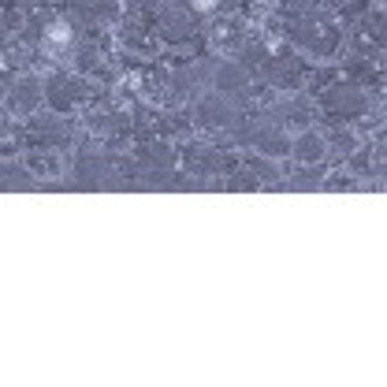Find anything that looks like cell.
Returning a JSON list of instances; mask_svg holds the SVG:
<instances>
[{"label":"cell","mask_w":387,"mask_h":387,"mask_svg":"<svg viewBox=\"0 0 387 387\" xmlns=\"http://www.w3.org/2000/svg\"><path fill=\"white\" fill-rule=\"evenodd\" d=\"M216 4H220V0H194V8H198V11H212Z\"/></svg>","instance_id":"7a4b0ae2"},{"label":"cell","mask_w":387,"mask_h":387,"mask_svg":"<svg viewBox=\"0 0 387 387\" xmlns=\"http://www.w3.org/2000/svg\"><path fill=\"white\" fill-rule=\"evenodd\" d=\"M49 42H53V45H68L71 42V27H68V23H49Z\"/></svg>","instance_id":"6da1fadb"}]
</instances>
